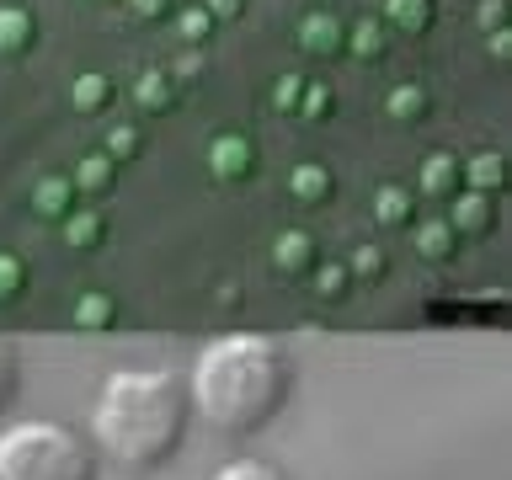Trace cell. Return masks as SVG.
<instances>
[{"instance_id":"obj_1","label":"cell","mask_w":512,"mask_h":480,"mask_svg":"<svg viewBox=\"0 0 512 480\" xmlns=\"http://www.w3.org/2000/svg\"><path fill=\"white\" fill-rule=\"evenodd\" d=\"M288 390H294V368H288L283 347L272 336H251V331L214 336L198 352L192 379H187V400L224 438L262 432L283 411Z\"/></svg>"},{"instance_id":"obj_2","label":"cell","mask_w":512,"mask_h":480,"mask_svg":"<svg viewBox=\"0 0 512 480\" xmlns=\"http://www.w3.org/2000/svg\"><path fill=\"white\" fill-rule=\"evenodd\" d=\"M187 384L171 368H123L102 384L91 432L123 470H160L187 438Z\"/></svg>"},{"instance_id":"obj_3","label":"cell","mask_w":512,"mask_h":480,"mask_svg":"<svg viewBox=\"0 0 512 480\" xmlns=\"http://www.w3.org/2000/svg\"><path fill=\"white\" fill-rule=\"evenodd\" d=\"M0 480H96V448L59 422H16L0 432Z\"/></svg>"},{"instance_id":"obj_4","label":"cell","mask_w":512,"mask_h":480,"mask_svg":"<svg viewBox=\"0 0 512 480\" xmlns=\"http://www.w3.org/2000/svg\"><path fill=\"white\" fill-rule=\"evenodd\" d=\"M299 48L304 54H315V59H336V54H347V27H342V16L336 11H310L299 22Z\"/></svg>"},{"instance_id":"obj_5","label":"cell","mask_w":512,"mask_h":480,"mask_svg":"<svg viewBox=\"0 0 512 480\" xmlns=\"http://www.w3.org/2000/svg\"><path fill=\"white\" fill-rule=\"evenodd\" d=\"M208 171L219 176V182H240V176L256 171V144L246 134H219L208 144Z\"/></svg>"},{"instance_id":"obj_6","label":"cell","mask_w":512,"mask_h":480,"mask_svg":"<svg viewBox=\"0 0 512 480\" xmlns=\"http://www.w3.org/2000/svg\"><path fill=\"white\" fill-rule=\"evenodd\" d=\"M288 192H294V203H331L336 198V176L320 166V160H304V166L288 171Z\"/></svg>"},{"instance_id":"obj_7","label":"cell","mask_w":512,"mask_h":480,"mask_svg":"<svg viewBox=\"0 0 512 480\" xmlns=\"http://www.w3.org/2000/svg\"><path fill=\"white\" fill-rule=\"evenodd\" d=\"M459 182H470V192H502L507 187V155L480 150L470 160H459Z\"/></svg>"},{"instance_id":"obj_8","label":"cell","mask_w":512,"mask_h":480,"mask_svg":"<svg viewBox=\"0 0 512 480\" xmlns=\"http://www.w3.org/2000/svg\"><path fill=\"white\" fill-rule=\"evenodd\" d=\"M38 43V16L27 6H0V54H27Z\"/></svg>"},{"instance_id":"obj_9","label":"cell","mask_w":512,"mask_h":480,"mask_svg":"<svg viewBox=\"0 0 512 480\" xmlns=\"http://www.w3.org/2000/svg\"><path fill=\"white\" fill-rule=\"evenodd\" d=\"M112 96H118V86H112V75H102V70L75 75V86H70V102H75L80 118H91V112H107Z\"/></svg>"},{"instance_id":"obj_10","label":"cell","mask_w":512,"mask_h":480,"mask_svg":"<svg viewBox=\"0 0 512 480\" xmlns=\"http://www.w3.org/2000/svg\"><path fill=\"white\" fill-rule=\"evenodd\" d=\"M491 219H496V198H491V192H470V187H464L454 198V219H448V224H454V230H470V235H486Z\"/></svg>"},{"instance_id":"obj_11","label":"cell","mask_w":512,"mask_h":480,"mask_svg":"<svg viewBox=\"0 0 512 480\" xmlns=\"http://www.w3.org/2000/svg\"><path fill=\"white\" fill-rule=\"evenodd\" d=\"M32 203H38V214H48V219H70L75 214V182L70 176H43L38 192H32Z\"/></svg>"},{"instance_id":"obj_12","label":"cell","mask_w":512,"mask_h":480,"mask_svg":"<svg viewBox=\"0 0 512 480\" xmlns=\"http://www.w3.org/2000/svg\"><path fill=\"white\" fill-rule=\"evenodd\" d=\"M422 192H427V198H448V192H459V155H448V150L427 155L422 160Z\"/></svg>"},{"instance_id":"obj_13","label":"cell","mask_w":512,"mask_h":480,"mask_svg":"<svg viewBox=\"0 0 512 480\" xmlns=\"http://www.w3.org/2000/svg\"><path fill=\"white\" fill-rule=\"evenodd\" d=\"M134 102H139L144 112H171V107H176V80H171L166 70H144V75L134 80Z\"/></svg>"},{"instance_id":"obj_14","label":"cell","mask_w":512,"mask_h":480,"mask_svg":"<svg viewBox=\"0 0 512 480\" xmlns=\"http://www.w3.org/2000/svg\"><path fill=\"white\" fill-rule=\"evenodd\" d=\"M427 86H416V80H400V86L384 96V112H390L395 123H422L427 118Z\"/></svg>"},{"instance_id":"obj_15","label":"cell","mask_w":512,"mask_h":480,"mask_svg":"<svg viewBox=\"0 0 512 480\" xmlns=\"http://www.w3.org/2000/svg\"><path fill=\"white\" fill-rule=\"evenodd\" d=\"M112 176H118V166H112L107 155H86V160L75 166V176H70V182H75V192H91V198H107V192H112Z\"/></svg>"},{"instance_id":"obj_16","label":"cell","mask_w":512,"mask_h":480,"mask_svg":"<svg viewBox=\"0 0 512 480\" xmlns=\"http://www.w3.org/2000/svg\"><path fill=\"white\" fill-rule=\"evenodd\" d=\"M384 22L400 32H427L432 27V0H384Z\"/></svg>"},{"instance_id":"obj_17","label":"cell","mask_w":512,"mask_h":480,"mask_svg":"<svg viewBox=\"0 0 512 480\" xmlns=\"http://www.w3.org/2000/svg\"><path fill=\"white\" fill-rule=\"evenodd\" d=\"M272 256H278V267L310 272V267H315V240L304 235V230H288V235H278V246H272Z\"/></svg>"},{"instance_id":"obj_18","label":"cell","mask_w":512,"mask_h":480,"mask_svg":"<svg viewBox=\"0 0 512 480\" xmlns=\"http://www.w3.org/2000/svg\"><path fill=\"white\" fill-rule=\"evenodd\" d=\"M454 240H459V230L448 219H427L422 230H416V251L432 256V262H443V256L454 251Z\"/></svg>"},{"instance_id":"obj_19","label":"cell","mask_w":512,"mask_h":480,"mask_svg":"<svg viewBox=\"0 0 512 480\" xmlns=\"http://www.w3.org/2000/svg\"><path fill=\"white\" fill-rule=\"evenodd\" d=\"M347 54L352 59H379L384 54V27L374 22V16H363V22L347 27Z\"/></svg>"},{"instance_id":"obj_20","label":"cell","mask_w":512,"mask_h":480,"mask_svg":"<svg viewBox=\"0 0 512 480\" xmlns=\"http://www.w3.org/2000/svg\"><path fill=\"white\" fill-rule=\"evenodd\" d=\"M411 208H416V198H411L406 187H379V192H374L379 224H411Z\"/></svg>"},{"instance_id":"obj_21","label":"cell","mask_w":512,"mask_h":480,"mask_svg":"<svg viewBox=\"0 0 512 480\" xmlns=\"http://www.w3.org/2000/svg\"><path fill=\"white\" fill-rule=\"evenodd\" d=\"M214 16H208L203 6H187V11H176V38H182L187 48H203L208 38H214Z\"/></svg>"},{"instance_id":"obj_22","label":"cell","mask_w":512,"mask_h":480,"mask_svg":"<svg viewBox=\"0 0 512 480\" xmlns=\"http://www.w3.org/2000/svg\"><path fill=\"white\" fill-rule=\"evenodd\" d=\"M102 139H107V144H102V155L112 160V166H118V160H134V155L144 150V134H139L134 123H112Z\"/></svg>"},{"instance_id":"obj_23","label":"cell","mask_w":512,"mask_h":480,"mask_svg":"<svg viewBox=\"0 0 512 480\" xmlns=\"http://www.w3.org/2000/svg\"><path fill=\"white\" fill-rule=\"evenodd\" d=\"M214 480H288L278 464H262V459H230V464H219Z\"/></svg>"},{"instance_id":"obj_24","label":"cell","mask_w":512,"mask_h":480,"mask_svg":"<svg viewBox=\"0 0 512 480\" xmlns=\"http://www.w3.org/2000/svg\"><path fill=\"white\" fill-rule=\"evenodd\" d=\"M331 107H336L331 86H320V80H304V96H299V118H310V123H326V118H331Z\"/></svg>"},{"instance_id":"obj_25","label":"cell","mask_w":512,"mask_h":480,"mask_svg":"<svg viewBox=\"0 0 512 480\" xmlns=\"http://www.w3.org/2000/svg\"><path fill=\"white\" fill-rule=\"evenodd\" d=\"M64 240H70V246H96V240H102V214H91V208L70 214L64 219Z\"/></svg>"},{"instance_id":"obj_26","label":"cell","mask_w":512,"mask_h":480,"mask_svg":"<svg viewBox=\"0 0 512 480\" xmlns=\"http://www.w3.org/2000/svg\"><path fill=\"white\" fill-rule=\"evenodd\" d=\"M299 96H304V75H278L272 80V112H299Z\"/></svg>"},{"instance_id":"obj_27","label":"cell","mask_w":512,"mask_h":480,"mask_svg":"<svg viewBox=\"0 0 512 480\" xmlns=\"http://www.w3.org/2000/svg\"><path fill=\"white\" fill-rule=\"evenodd\" d=\"M27 283V267L16 262V256H0V299H16Z\"/></svg>"},{"instance_id":"obj_28","label":"cell","mask_w":512,"mask_h":480,"mask_svg":"<svg viewBox=\"0 0 512 480\" xmlns=\"http://www.w3.org/2000/svg\"><path fill=\"white\" fill-rule=\"evenodd\" d=\"M75 320H80V326H107V320H112V304H107L102 294H86V299H80V310H75Z\"/></svg>"},{"instance_id":"obj_29","label":"cell","mask_w":512,"mask_h":480,"mask_svg":"<svg viewBox=\"0 0 512 480\" xmlns=\"http://www.w3.org/2000/svg\"><path fill=\"white\" fill-rule=\"evenodd\" d=\"M16 400V358H11V347L0 342V411H6Z\"/></svg>"},{"instance_id":"obj_30","label":"cell","mask_w":512,"mask_h":480,"mask_svg":"<svg viewBox=\"0 0 512 480\" xmlns=\"http://www.w3.org/2000/svg\"><path fill=\"white\" fill-rule=\"evenodd\" d=\"M475 22L486 27V32H502V27H507V0H480V6H475Z\"/></svg>"},{"instance_id":"obj_31","label":"cell","mask_w":512,"mask_h":480,"mask_svg":"<svg viewBox=\"0 0 512 480\" xmlns=\"http://www.w3.org/2000/svg\"><path fill=\"white\" fill-rule=\"evenodd\" d=\"M352 272H363V278H379V272H384V251H379V246H363L358 256H352Z\"/></svg>"},{"instance_id":"obj_32","label":"cell","mask_w":512,"mask_h":480,"mask_svg":"<svg viewBox=\"0 0 512 480\" xmlns=\"http://www.w3.org/2000/svg\"><path fill=\"white\" fill-rule=\"evenodd\" d=\"M171 0H128V11L139 16V22H155V16H166Z\"/></svg>"},{"instance_id":"obj_33","label":"cell","mask_w":512,"mask_h":480,"mask_svg":"<svg viewBox=\"0 0 512 480\" xmlns=\"http://www.w3.org/2000/svg\"><path fill=\"white\" fill-rule=\"evenodd\" d=\"M203 11L214 16V22H235V16H240V0H203Z\"/></svg>"},{"instance_id":"obj_34","label":"cell","mask_w":512,"mask_h":480,"mask_svg":"<svg viewBox=\"0 0 512 480\" xmlns=\"http://www.w3.org/2000/svg\"><path fill=\"white\" fill-rule=\"evenodd\" d=\"M486 54H491L496 64H502V59L512 54V32H507V27H502V32H491V38H486Z\"/></svg>"},{"instance_id":"obj_35","label":"cell","mask_w":512,"mask_h":480,"mask_svg":"<svg viewBox=\"0 0 512 480\" xmlns=\"http://www.w3.org/2000/svg\"><path fill=\"white\" fill-rule=\"evenodd\" d=\"M347 288V267H326L320 272V294H342Z\"/></svg>"}]
</instances>
